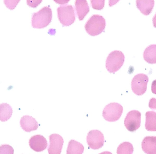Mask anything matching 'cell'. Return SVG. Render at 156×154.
<instances>
[{
	"instance_id": "1",
	"label": "cell",
	"mask_w": 156,
	"mask_h": 154,
	"mask_svg": "<svg viewBox=\"0 0 156 154\" xmlns=\"http://www.w3.org/2000/svg\"><path fill=\"white\" fill-rule=\"evenodd\" d=\"M52 18V11L48 6H44L32 16L31 24L35 28H43L51 23Z\"/></svg>"
},
{
	"instance_id": "2",
	"label": "cell",
	"mask_w": 156,
	"mask_h": 154,
	"mask_svg": "<svg viewBox=\"0 0 156 154\" xmlns=\"http://www.w3.org/2000/svg\"><path fill=\"white\" fill-rule=\"evenodd\" d=\"M105 26V19L102 16L94 15L86 23L85 28L86 31L90 35L95 36L102 32Z\"/></svg>"
},
{
	"instance_id": "3",
	"label": "cell",
	"mask_w": 156,
	"mask_h": 154,
	"mask_svg": "<svg viewBox=\"0 0 156 154\" xmlns=\"http://www.w3.org/2000/svg\"><path fill=\"white\" fill-rule=\"evenodd\" d=\"M125 60L123 54L119 51H114L109 54L108 56L105 67L110 73H115L123 65Z\"/></svg>"
},
{
	"instance_id": "4",
	"label": "cell",
	"mask_w": 156,
	"mask_h": 154,
	"mask_svg": "<svg viewBox=\"0 0 156 154\" xmlns=\"http://www.w3.org/2000/svg\"><path fill=\"white\" fill-rule=\"evenodd\" d=\"M123 111V107L120 104L113 102L106 106L102 112V116L106 121L114 122L120 118Z\"/></svg>"
},
{
	"instance_id": "5",
	"label": "cell",
	"mask_w": 156,
	"mask_h": 154,
	"mask_svg": "<svg viewBox=\"0 0 156 154\" xmlns=\"http://www.w3.org/2000/svg\"><path fill=\"white\" fill-rule=\"evenodd\" d=\"M59 21L63 25L69 26L75 21V16L74 8L71 5L61 6L57 9Z\"/></svg>"
},
{
	"instance_id": "6",
	"label": "cell",
	"mask_w": 156,
	"mask_h": 154,
	"mask_svg": "<svg viewBox=\"0 0 156 154\" xmlns=\"http://www.w3.org/2000/svg\"><path fill=\"white\" fill-rule=\"evenodd\" d=\"M148 80V77L145 74L140 73L135 75L131 83L133 93L138 96L144 94L146 91Z\"/></svg>"
},
{
	"instance_id": "7",
	"label": "cell",
	"mask_w": 156,
	"mask_h": 154,
	"mask_svg": "<svg viewBox=\"0 0 156 154\" xmlns=\"http://www.w3.org/2000/svg\"><path fill=\"white\" fill-rule=\"evenodd\" d=\"M141 114L136 110L129 111L126 115L124 120L126 128L131 132H134L140 127L141 122Z\"/></svg>"
},
{
	"instance_id": "8",
	"label": "cell",
	"mask_w": 156,
	"mask_h": 154,
	"mask_svg": "<svg viewBox=\"0 0 156 154\" xmlns=\"http://www.w3.org/2000/svg\"><path fill=\"white\" fill-rule=\"evenodd\" d=\"M87 142L90 148L93 149H98L104 145L105 142L104 135L98 130H91L87 134Z\"/></svg>"
},
{
	"instance_id": "9",
	"label": "cell",
	"mask_w": 156,
	"mask_h": 154,
	"mask_svg": "<svg viewBox=\"0 0 156 154\" xmlns=\"http://www.w3.org/2000/svg\"><path fill=\"white\" fill-rule=\"evenodd\" d=\"M49 139V154H60L64 143L63 138L59 134H53L50 135Z\"/></svg>"
},
{
	"instance_id": "10",
	"label": "cell",
	"mask_w": 156,
	"mask_h": 154,
	"mask_svg": "<svg viewBox=\"0 0 156 154\" xmlns=\"http://www.w3.org/2000/svg\"><path fill=\"white\" fill-rule=\"evenodd\" d=\"M29 144L32 149L37 152L44 150L48 146V142L46 138L40 135L32 136L29 140Z\"/></svg>"
},
{
	"instance_id": "11",
	"label": "cell",
	"mask_w": 156,
	"mask_h": 154,
	"mask_svg": "<svg viewBox=\"0 0 156 154\" xmlns=\"http://www.w3.org/2000/svg\"><path fill=\"white\" fill-rule=\"evenodd\" d=\"M20 124L22 128L27 132L36 130L38 128V123L37 121L28 115L24 116L21 118Z\"/></svg>"
},
{
	"instance_id": "12",
	"label": "cell",
	"mask_w": 156,
	"mask_h": 154,
	"mask_svg": "<svg viewBox=\"0 0 156 154\" xmlns=\"http://www.w3.org/2000/svg\"><path fill=\"white\" fill-rule=\"evenodd\" d=\"M142 149L147 154H156V136L145 137L141 143Z\"/></svg>"
},
{
	"instance_id": "13",
	"label": "cell",
	"mask_w": 156,
	"mask_h": 154,
	"mask_svg": "<svg viewBox=\"0 0 156 154\" xmlns=\"http://www.w3.org/2000/svg\"><path fill=\"white\" fill-rule=\"evenodd\" d=\"M75 8L78 19L83 20L89 11V7L86 0H76Z\"/></svg>"
},
{
	"instance_id": "14",
	"label": "cell",
	"mask_w": 156,
	"mask_h": 154,
	"mask_svg": "<svg viewBox=\"0 0 156 154\" xmlns=\"http://www.w3.org/2000/svg\"><path fill=\"white\" fill-rule=\"evenodd\" d=\"M154 5V0H137L136 6L144 15L147 16L151 12Z\"/></svg>"
},
{
	"instance_id": "15",
	"label": "cell",
	"mask_w": 156,
	"mask_h": 154,
	"mask_svg": "<svg viewBox=\"0 0 156 154\" xmlns=\"http://www.w3.org/2000/svg\"><path fill=\"white\" fill-rule=\"evenodd\" d=\"M145 127L149 131H156V112L148 111L145 113Z\"/></svg>"
},
{
	"instance_id": "16",
	"label": "cell",
	"mask_w": 156,
	"mask_h": 154,
	"mask_svg": "<svg viewBox=\"0 0 156 154\" xmlns=\"http://www.w3.org/2000/svg\"><path fill=\"white\" fill-rule=\"evenodd\" d=\"M143 58L147 63L150 64L156 63V44L150 45L145 50Z\"/></svg>"
},
{
	"instance_id": "17",
	"label": "cell",
	"mask_w": 156,
	"mask_h": 154,
	"mask_svg": "<svg viewBox=\"0 0 156 154\" xmlns=\"http://www.w3.org/2000/svg\"><path fill=\"white\" fill-rule=\"evenodd\" d=\"M84 150L83 145L74 140L69 142L66 150V154H82Z\"/></svg>"
},
{
	"instance_id": "18",
	"label": "cell",
	"mask_w": 156,
	"mask_h": 154,
	"mask_svg": "<svg viewBox=\"0 0 156 154\" xmlns=\"http://www.w3.org/2000/svg\"><path fill=\"white\" fill-rule=\"evenodd\" d=\"M13 110L8 104L3 103L0 105V120L2 122L8 120L12 115Z\"/></svg>"
},
{
	"instance_id": "19",
	"label": "cell",
	"mask_w": 156,
	"mask_h": 154,
	"mask_svg": "<svg viewBox=\"0 0 156 154\" xmlns=\"http://www.w3.org/2000/svg\"><path fill=\"white\" fill-rule=\"evenodd\" d=\"M133 147L130 142H127L121 143L117 149V154H132Z\"/></svg>"
},
{
	"instance_id": "20",
	"label": "cell",
	"mask_w": 156,
	"mask_h": 154,
	"mask_svg": "<svg viewBox=\"0 0 156 154\" xmlns=\"http://www.w3.org/2000/svg\"><path fill=\"white\" fill-rule=\"evenodd\" d=\"M14 152V149L9 145L4 144L0 146V154H13Z\"/></svg>"
},
{
	"instance_id": "21",
	"label": "cell",
	"mask_w": 156,
	"mask_h": 154,
	"mask_svg": "<svg viewBox=\"0 0 156 154\" xmlns=\"http://www.w3.org/2000/svg\"><path fill=\"white\" fill-rule=\"evenodd\" d=\"M91 3L93 9L100 10L104 7L105 0H91Z\"/></svg>"
},
{
	"instance_id": "22",
	"label": "cell",
	"mask_w": 156,
	"mask_h": 154,
	"mask_svg": "<svg viewBox=\"0 0 156 154\" xmlns=\"http://www.w3.org/2000/svg\"><path fill=\"white\" fill-rule=\"evenodd\" d=\"M20 0H4L6 6L9 9H14Z\"/></svg>"
},
{
	"instance_id": "23",
	"label": "cell",
	"mask_w": 156,
	"mask_h": 154,
	"mask_svg": "<svg viewBox=\"0 0 156 154\" xmlns=\"http://www.w3.org/2000/svg\"><path fill=\"white\" fill-rule=\"evenodd\" d=\"M42 0H27V4L31 7H36L42 2Z\"/></svg>"
},
{
	"instance_id": "24",
	"label": "cell",
	"mask_w": 156,
	"mask_h": 154,
	"mask_svg": "<svg viewBox=\"0 0 156 154\" xmlns=\"http://www.w3.org/2000/svg\"><path fill=\"white\" fill-rule=\"evenodd\" d=\"M149 107L151 109L156 110V99L153 97L151 98L149 103Z\"/></svg>"
},
{
	"instance_id": "25",
	"label": "cell",
	"mask_w": 156,
	"mask_h": 154,
	"mask_svg": "<svg viewBox=\"0 0 156 154\" xmlns=\"http://www.w3.org/2000/svg\"><path fill=\"white\" fill-rule=\"evenodd\" d=\"M151 89L152 93L156 95V79L154 80L152 83Z\"/></svg>"
},
{
	"instance_id": "26",
	"label": "cell",
	"mask_w": 156,
	"mask_h": 154,
	"mask_svg": "<svg viewBox=\"0 0 156 154\" xmlns=\"http://www.w3.org/2000/svg\"><path fill=\"white\" fill-rule=\"evenodd\" d=\"M153 24L154 26L156 28V13L153 18Z\"/></svg>"
},
{
	"instance_id": "27",
	"label": "cell",
	"mask_w": 156,
	"mask_h": 154,
	"mask_svg": "<svg viewBox=\"0 0 156 154\" xmlns=\"http://www.w3.org/2000/svg\"><path fill=\"white\" fill-rule=\"evenodd\" d=\"M54 1L56 2L57 3H58L59 4L61 2L62 3V4H65L66 3V2H67L68 1H69V0H65V1H63V0H54Z\"/></svg>"
},
{
	"instance_id": "28",
	"label": "cell",
	"mask_w": 156,
	"mask_h": 154,
	"mask_svg": "<svg viewBox=\"0 0 156 154\" xmlns=\"http://www.w3.org/2000/svg\"><path fill=\"white\" fill-rule=\"evenodd\" d=\"M98 154H112L111 152L109 151H104Z\"/></svg>"
}]
</instances>
